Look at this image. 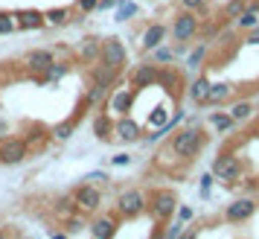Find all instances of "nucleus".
I'll list each match as a JSON object with an SVG mask.
<instances>
[{
	"instance_id": "a211bd4d",
	"label": "nucleus",
	"mask_w": 259,
	"mask_h": 239,
	"mask_svg": "<svg viewBox=\"0 0 259 239\" xmlns=\"http://www.w3.org/2000/svg\"><path fill=\"white\" fill-rule=\"evenodd\" d=\"M117 73L119 70H111V67H105V64H96L94 70H91V82L111 91V88H114V82H117Z\"/></svg>"
},
{
	"instance_id": "79ce46f5",
	"label": "nucleus",
	"mask_w": 259,
	"mask_h": 239,
	"mask_svg": "<svg viewBox=\"0 0 259 239\" xmlns=\"http://www.w3.org/2000/svg\"><path fill=\"white\" fill-rule=\"evenodd\" d=\"M82 227H88L82 219H67V230H70V233H79Z\"/></svg>"
},
{
	"instance_id": "e433bc0d",
	"label": "nucleus",
	"mask_w": 259,
	"mask_h": 239,
	"mask_svg": "<svg viewBox=\"0 0 259 239\" xmlns=\"http://www.w3.org/2000/svg\"><path fill=\"white\" fill-rule=\"evenodd\" d=\"M96 6H99V0H76V9H79L82 15L96 12Z\"/></svg>"
},
{
	"instance_id": "bb28decb",
	"label": "nucleus",
	"mask_w": 259,
	"mask_h": 239,
	"mask_svg": "<svg viewBox=\"0 0 259 239\" xmlns=\"http://www.w3.org/2000/svg\"><path fill=\"white\" fill-rule=\"evenodd\" d=\"M79 59H82L84 64H91V61L99 59V41H94V38H91V41H84V47L79 50Z\"/></svg>"
},
{
	"instance_id": "412c9836",
	"label": "nucleus",
	"mask_w": 259,
	"mask_h": 239,
	"mask_svg": "<svg viewBox=\"0 0 259 239\" xmlns=\"http://www.w3.org/2000/svg\"><path fill=\"white\" fill-rule=\"evenodd\" d=\"M70 21V9L67 6H59V9H47L44 12V24L47 26H64Z\"/></svg>"
},
{
	"instance_id": "cd10ccee",
	"label": "nucleus",
	"mask_w": 259,
	"mask_h": 239,
	"mask_svg": "<svg viewBox=\"0 0 259 239\" xmlns=\"http://www.w3.org/2000/svg\"><path fill=\"white\" fill-rule=\"evenodd\" d=\"M108 96V88H99V85H91V91L84 94V105H96Z\"/></svg>"
},
{
	"instance_id": "6e6552de",
	"label": "nucleus",
	"mask_w": 259,
	"mask_h": 239,
	"mask_svg": "<svg viewBox=\"0 0 259 239\" xmlns=\"http://www.w3.org/2000/svg\"><path fill=\"white\" fill-rule=\"evenodd\" d=\"M198 29H201V24H198V18H195V12H187V9H184V12L175 18V24H172V38L184 44V41L198 35Z\"/></svg>"
},
{
	"instance_id": "9d476101",
	"label": "nucleus",
	"mask_w": 259,
	"mask_h": 239,
	"mask_svg": "<svg viewBox=\"0 0 259 239\" xmlns=\"http://www.w3.org/2000/svg\"><path fill=\"white\" fill-rule=\"evenodd\" d=\"M140 134H143L140 123H134L128 114L114 120V137H117L119 143H137V140H140Z\"/></svg>"
},
{
	"instance_id": "37998d69",
	"label": "nucleus",
	"mask_w": 259,
	"mask_h": 239,
	"mask_svg": "<svg viewBox=\"0 0 259 239\" xmlns=\"http://www.w3.org/2000/svg\"><path fill=\"white\" fill-rule=\"evenodd\" d=\"M84 181H91V184H105L108 175H105V172H91V175H88Z\"/></svg>"
},
{
	"instance_id": "1a4fd4ad",
	"label": "nucleus",
	"mask_w": 259,
	"mask_h": 239,
	"mask_svg": "<svg viewBox=\"0 0 259 239\" xmlns=\"http://www.w3.org/2000/svg\"><path fill=\"white\" fill-rule=\"evenodd\" d=\"M26 155H29V149H26L24 140H18V137H6V140H0V164L15 167V164H21Z\"/></svg>"
},
{
	"instance_id": "f257e3e1",
	"label": "nucleus",
	"mask_w": 259,
	"mask_h": 239,
	"mask_svg": "<svg viewBox=\"0 0 259 239\" xmlns=\"http://www.w3.org/2000/svg\"><path fill=\"white\" fill-rule=\"evenodd\" d=\"M201 146H204V134H201L198 126H187V129H181V132L172 137V143H169V149H172V155L178 157H195L201 152Z\"/></svg>"
},
{
	"instance_id": "6ab92c4d",
	"label": "nucleus",
	"mask_w": 259,
	"mask_h": 239,
	"mask_svg": "<svg viewBox=\"0 0 259 239\" xmlns=\"http://www.w3.org/2000/svg\"><path fill=\"white\" fill-rule=\"evenodd\" d=\"M187 94H189V99H192L195 105H204V102H207V94H210V79H207V76H198L195 82L189 85Z\"/></svg>"
},
{
	"instance_id": "393cba45",
	"label": "nucleus",
	"mask_w": 259,
	"mask_h": 239,
	"mask_svg": "<svg viewBox=\"0 0 259 239\" xmlns=\"http://www.w3.org/2000/svg\"><path fill=\"white\" fill-rule=\"evenodd\" d=\"M230 96V85H210V94H207V102L204 105H215V102H224Z\"/></svg>"
},
{
	"instance_id": "0eeeda50",
	"label": "nucleus",
	"mask_w": 259,
	"mask_h": 239,
	"mask_svg": "<svg viewBox=\"0 0 259 239\" xmlns=\"http://www.w3.org/2000/svg\"><path fill=\"white\" fill-rule=\"evenodd\" d=\"M108 114L111 117H125L131 111V105H134V91L131 88H117V91H108Z\"/></svg>"
},
{
	"instance_id": "f8f14e48",
	"label": "nucleus",
	"mask_w": 259,
	"mask_h": 239,
	"mask_svg": "<svg viewBox=\"0 0 259 239\" xmlns=\"http://www.w3.org/2000/svg\"><path fill=\"white\" fill-rule=\"evenodd\" d=\"M117 216H96L94 222L88 225V230H91V236L94 239H114L117 236Z\"/></svg>"
},
{
	"instance_id": "c85d7f7f",
	"label": "nucleus",
	"mask_w": 259,
	"mask_h": 239,
	"mask_svg": "<svg viewBox=\"0 0 259 239\" xmlns=\"http://www.w3.org/2000/svg\"><path fill=\"white\" fill-rule=\"evenodd\" d=\"M166 123H169V111H166L163 105L154 108L152 114H149V126H152V129H160V126H166Z\"/></svg>"
},
{
	"instance_id": "a18cd8bd",
	"label": "nucleus",
	"mask_w": 259,
	"mask_h": 239,
	"mask_svg": "<svg viewBox=\"0 0 259 239\" xmlns=\"http://www.w3.org/2000/svg\"><path fill=\"white\" fill-rule=\"evenodd\" d=\"M178 239H198V230H184Z\"/></svg>"
},
{
	"instance_id": "aec40b11",
	"label": "nucleus",
	"mask_w": 259,
	"mask_h": 239,
	"mask_svg": "<svg viewBox=\"0 0 259 239\" xmlns=\"http://www.w3.org/2000/svg\"><path fill=\"white\" fill-rule=\"evenodd\" d=\"M94 134L99 140H111V137H114V117H111V114L94 117Z\"/></svg>"
},
{
	"instance_id": "2eb2a0df",
	"label": "nucleus",
	"mask_w": 259,
	"mask_h": 239,
	"mask_svg": "<svg viewBox=\"0 0 259 239\" xmlns=\"http://www.w3.org/2000/svg\"><path fill=\"white\" fill-rule=\"evenodd\" d=\"M157 73H160V67L157 64H140L137 70L131 73V82H134V88H152V85H157Z\"/></svg>"
},
{
	"instance_id": "5701e85b",
	"label": "nucleus",
	"mask_w": 259,
	"mask_h": 239,
	"mask_svg": "<svg viewBox=\"0 0 259 239\" xmlns=\"http://www.w3.org/2000/svg\"><path fill=\"white\" fill-rule=\"evenodd\" d=\"M157 85H163L169 94H178V85H181V76L175 70H160L157 73Z\"/></svg>"
},
{
	"instance_id": "39448f33",
	"label": "nucleus",
	"mask_w": 259,
	"mask_h": 239,
	"mask_svg": "<svg viewBox=\"0 0 259 239\" xmlns=\"http://www.w3.org/2000/svg\"><path fill=\"white\" fill-rule=\"evenodd\" d=\"M73 207L79 213H96L102 207V192L96 190L94 184H82L79 190L73 192Z\"/></svg>"
},
{
	"instance_id": "f704fd0d",
	"label": "nucleus",
	"mask_w": 259,
	"mask_h": 239,
	"mask_svg": "<svg viewBox=\"0 0 259 239\" xmlns=\"http://www.w3.org/2000/svg\"><path fill=\"white\" fill-rule=\"evenodd\" d=\"M181 233H184V222L178 219V222H172V225H166V230H163V236L160 239H178Z\"/></svg>"
},
{
	"instance_id": "423d86ee",
	"label": "nucleus",
	"mask_w": 259,
	"mask_h": 239,
	"mask_svg": "<svg viewBox=\"0 0 259 239\" xmlns=\"http://www.w3.org/2000/svg\"><path fill=\"white\" fill-rule=\"evenodd\" d=\"M99 64H105L111 70H119L125 64V47H122V41H117V38L102 41L99 44Z\"/></svg>"
},
{
	"instance_id": "dca6fc26",
	"label": "nucleus",
	"mask_w": 259,
	"mask_h": 239,
	"mask_svg": "<svg viewBox=\"0 0 259 239\" xmlns=\"http://www.w3.org/2000/svg\"><path fill=\"white\" fill-rule=\"evenodd\" d=\"M15 24H18V29H41L44 26V12L21 9V12H15Z\"/></svg>"
},
{
	"instance_id": "20e7f679",
	"label": "nucleus",
	"mask_w": 259,
	"mask_h": 239,
	"mask_svg": "<svg viewBox=\"0 0 259 239\" xmlns=\"http://www.w3.org/2000/svg\"><path fill=\"white\" fill-rule=\"evenodd\" d=\"M242 175V164H239V157L230 155V152H224L212 161V178L224 181V184H233L236 178Z\"/></svg>"
},
{
	"instance_id": "de8ad7c7",
	"label": "nucleus",
	"mask_w": 259,
	"mask_h": 239,
	"mask_svg": "<svg viewBox=\"0 0 259 239\" xmlns=\"http://www.w3.org/2000/svg\"><path fill=\"white\" fill-rule=\"evenodd\" d=\"M53 239H67V236H64V233H56V236H53Z\"/></svg>"
},
{
	"instance_id": "7c9ffc66",
	"label": "nucleus",
	"mask_w": 259,
	"mask_h": 239,
	"mask_svg": "<svg viewBox=\"0 0 259 239\" xmlns=\"http://www.w3.org/2000/svg\"><path fill=\"white\" fill-rule=\"evenodd\" d=\"M134 15H137V3H131V0L119 3V9H117V21H131Z\"/></svg>"
},
{
	"instance_id": "c756f323",
	"label": "nucleus",
	"mask_w": 259,
	"mask_h": 239,
	"mask_svg": "<svg viewBox=\"0 0 259 239\" xmlns=\"http://www.w3.org/2000/svg\"><path fill=\"white\" fill-rule=\"evenodd\" d=\"M18 24H15V12H0V35H9L15 32Z\"/></svg>"
},
{
	"instance_id": "7ed1b4c3",
	"label": "nucleus",
	"mask_w": 259,
	"mask_h": 239,
	"mask_svg": "<svg viewBox=\"0 0 259 239\" xmlns=\"http://www.w3.org/2000/svg\"><path fill=\"white\" fill-rule=\"evenodd\" d=\"M149 210H152V216L157 219V222H166V219H172V213L178 210V198H175V192H169V190H157L149 198V204H146Z\"/></svg>"
},
{
	"instance_id": "ddd939ff",
	"label": "nucleus",
	"mask_w": 259,
	"mask_h": 239,
	"mask_svg": "<svg viewBox=\"0 0 259 239\" xmlns=\"http://www.w3.org/2000/svg\"><path fill=\"white\" fill-rule=\"evenodd\" d=\"M253 210H256V202H253V198H236L233 204H227L224 219H227V222H245V219L253 216Z\"/></svg>"
},
{
	"instance_id": "4be33fe9",
	"label": "nucleus",
	"mask_w": 259,
	"mask_h": 239,
	"mask_svg": "<svg viewBox=\"0 0 259 239\" xmlns=\"http://www.w3.org/2000/svg\"><path fill=\"white\" fill-rule=\"evenodd\" d=\"M227 114L233 117V123H247V120L253 117V105H250V102H245V99H242V102H233V105H230V111H227Z\"/></svg>"
},
{
	"instance_id": "a19ab883",
	"label": "nucleus",
	"mask_w": 259,
	"mask_h": 239,
	"mask_svg": "<svg viewBox=\"0 0 259 239\" xmlns=\"http://www.w3.org/2000/svg\"><path fill=\"white\" fill-rule=\"evenodd\" d=\"M192 216H195V210H192V207H178V219H181L184 225H187V222L192 219Z\"/></svg>"
},
{
	"instance_id": "58836bf2",
	"label": "nucleus",
	"mask_w": 259,
	"mask_h": 239,
	"mask_svg": "<svg viewBox=\"0 0 259 239\" xmlns=\"http://www.w3.org/2000/svg\"><path fill=\"white\" fill-rule=\"evenodd\" d=\"M44 140H47V137H44L41 132H32V137H26L24 143H26V149H35V146H41Z\"/></svg>"
},
{
	"instance_id": "72a5a7b5",
	"label": "nucleus",
	"mask_w": 259,
	"mask_h": 239,
	"mask_svg": "<svg viewBox=\"0 0 259 239\" xmlns=\"http://www.w3.org/2000/svg\"><path fill=\"white\" fill-rule=\"evenodd\" d=\"M152 53H154V61H157V64H166V61H172V59H175V50L163 47V44H160V47H154Z\"/></svg>"
},
{
	"instance_id": "c9c22d12",
	"label": "nucleus",
	"mask_w": 259,
	"mask_h": 239,
	"mask_svg": "<svg viewBox=\"0 0 259 239\" xmlns=\"http://www.w3.org/2000/svg\"><path fill=\"white\" fill-rule=\"evenodd\" d=\"M181 6H184L187 12H204L207 0H181Z\"/></svg>"
},
{
	"instance_id": "2f4dec72",
	"label": "nucleus",
	"mask_w": 259,
	"mask_h": 239,
	"mask_svg": "<svg viewBox=\"0 0 259 239\" xmlns=\"http://www.w3.org/2000/svg\"><path fill=\"white\" fill-rule=\"evenodd\" d=\"M247 6V0H227L224 3V18H239V12Z\"/></svg>"
},
{
	"instance_id": "49530a36",
	"label": "nucleus",
	"mask_w": 259,
	"mask_h": 239,
	"mask_svg": "<svg viewBox=\"0 0 259 239\" xmlns=\"http://www.w3.org/2000/svg\"><path fill=\"white\" fill-rule=\"evenodd\" d=\"M0 239H9V233H6V230H0Z\"/></svg>"
},
{
	"instance_id": "4c0bfd02",
	"label": "nucleus",
	"mask_w": 259,
	"mask_h": 239,
	"mask_svg": "<svg viewBox=\"0 0 259 239\" xmlns=\"http://www.w3.org/2000/svg\"><path fill=\"white\" fill-rule=\"evenodd\" d=\"M212 172H207V175H201V195H204V198H207V195H210V187H212Z\"/></svg>"
},
{
	"instance_id": "4468645a",
	"label": "nucleus",
	"mask_w": 259,
	"mask_h": 239,
	"mask_svg": "<svg viewBox=\"0 0 259 239\" xmlns=\"http://www.w3.org/2000/svg\"><path fill=\"white\" fill-rule=\"evenodd\" d=\"M166 35H169V29H166L163 24L146 26V32H143V38H140V47L146 50V53H152L154 47H160V44L166 41Z\"/></svg>"
},
{
	"instance_id": "f3484780",
	"label": "nucleus",
	"mask_w": 259,
	"mask_h": 239,
	"mask_svg": "<svg viewBox=\"0 0 259 239\" xmlns=\"http://www.w3.org/2000/svg\"><path fill=\"white\" fill-rule=\"evenodd\" d=\"M239 29H253L259 24V0H247V6L239 12V18H233Z\"/></svg>"
},
{
	"instance_id": "f03ea898",
	"label": "nucleus",
	"mask_w": 259,
	"mask_h": 239,
	"mask_svg": "<svg viewBox=\"0 0 259 239\" xmlns=\"http://www.w3.org/2000/svg\"><path fill=\"white\" fill-rule=\"evenodd\" d=\"M146 204H149V198L143 190H125L117 198V213L122 219H137L140 213H146Z\"/></svg>"
},
{
	"instance_id": "9b49d317",
	"label": "nucleus",
	"mask_w": 259,
	"mask_h": 239,
	"mask_svg": "<svg viewBox=\"0 0 259 239\" xmlns=\"http://www.w3.org/2000/svg\"><path fill=\"white\" fill-rule=\"evenodd\" d=\"M53 61H56V56L50 50H29L24 56V67H26V73H41L44 76Z\"/></svg>"
},
{
	"instance_id": "a878e982",
	"label": "nucleus",
	"mask_w": 259,
	"mask_h": 239,
	"mask_svg": "<svg viewBox=\"0 0 259 239\" xmlns=\"http://www.w3.org/2000/svg\"><path fill=\"white\" fill-rule=\"evenodd\" d=\"M210 126L215 129V132H230L236 123H233V117H230V114L219 111V114H212V117H210Z\"/></svg>"
},
{
	"instance_id": "473e14b6",
	"label": "nucleus",
	"mask_w": 259,
	"mask_h": 239,
	"mask_svg": "<svg viewBox=\"0 0 259 239\" xmlns=\"http://www.w3.org/2000/svg\"><path fill=\"white\" fill-rule=\"evenodd\" d=\"M204 56H207V44H201L198 50H192V53H189L187 67H192V70H195V67H201V61H204Z\"/></svg>"
},
{
	"instance_id": "ea45409f",
	"label": "nucleus",
	"mask_w": 259,
	"mask_h": 239,
	"mask_svg": "<svg viewBox=\"0 0 259 239\" xmlns=\"http://www.w3.org/2000/svg\"><path fill=\"white\" fill-rule=\"evenodd\" d=\"M111 164H114V167H128V164H131V155H125V152H119V155H114V157H111Z\"/></svg>"
},
{
	"instance_id": "b1692460",
	"label": "nucleus",
	"mask_w": 259,
	"mask_h": 239,
	"mask_svg": "<svg viewBox=\"0 0 259 239\" xmlns=\"http://www.w3.org/2000/svg\"><path fill=\"white\" fill-rule=\"evenodd\" d=\"M73 132H76V123L73 120H64V123H56L53 129H50V134L56 137V140H70Z\"/></svg>"
},
{
	"instance_id": "c03bdc74",
	"label": "nucleus",
	"mask_w": 259,
	"mask_h": 239,
	"mask_svg": "<svg viewBox=\"0 0 259 239\" xmlns=\"http://www.w3.org/2000/svg\"><path fill=\"white\" fill-rule=\"evenodd\" d=\"M245 44H259V24L253 26V29H247V38H245Z\"/></svg>"
}]
</instances>
